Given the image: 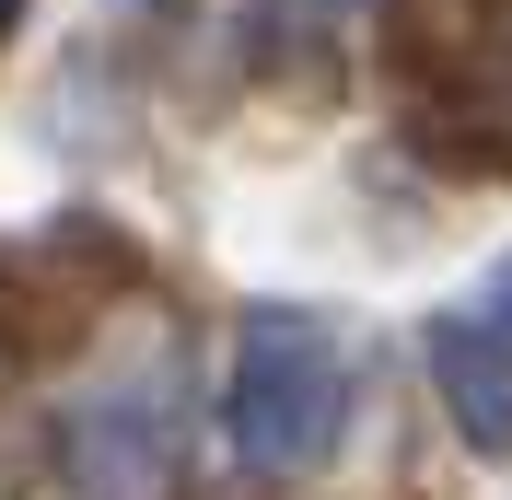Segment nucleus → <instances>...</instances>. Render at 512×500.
I'll list each match as a JSON object with an SVG mask.
<instances>
[{
  "label": "nucleus",
  "mask_w": 512,
  "mask_h": 500,
  "mask_svg": "<svg viewBox=\"0 0 512 500\" xmlns=\"http://www.w3.org/2000/svg\"><path fill=\"white\" fill-rule=\"evenodd\" d=\"M338 407H350V361L326 326L303 314H256L245 338V396H233V431H245L256 466H315L338 442Z\"/></svg>",
  "instance_id": "1"
},
{
  "label": "nucleus",
  "mask_w": 512,
  "mask_h": 500,
  "mask_svg": "<svg viewBox=\"0 0 512 500\" xmlns=\"http://www.w3.org/2000/svg\"><path fill=\"white\" fill-rule=\"evenodd\" d=\"M431 361H443L454 407H466V431L501 454L512 442V268H489L466 303L443 314V338H431Z\"/></svg>",
  "instance_id": "2"
},
{
  "label": "nucleus",
  "mask_w": 512,
  "mask_h": 500,
  "mask_svg": "<svg viewBox=\"0 0 512 500\" xmlns=\"http://www.w3.org/2000/svg\"><path fill=\"white\" fill-rule=\"evenodd\" d=\"M70 466H82V489H94V500H152V489H163V419H152L140 396L105 407V419H82Z\"/></svg>",
  "instance_id": "3"
},
{
  "label": "nucleus",
  "mask_w": 512,
  "mask_h": 500,
  "mask_svg": "<svg viewBox=\"0 0 512 500\" xmlns=\"http://www.w3.org/2000/svg\"><path fill=\"white\" fill-rule=\"evenodd\" d=\"M0 24H12V0H0Z\"/></svg>",
  "instance_id": "4"
}]
</instances>
